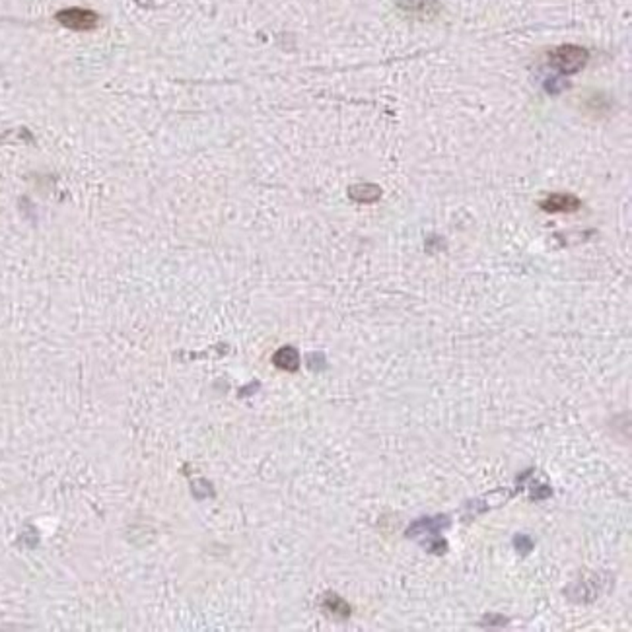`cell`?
<instances>
[{
    "mask_svg": "<svg viewBox=\"0 0 632 632\" xmlns=\"http://www.w3.org/2000/svg\"><path fill=\"white\" fill-rule=\"evenodd\" d=\"M98 14L86 8H66L57 14V22L74 32H88L98 25Z\"/></svg>",
    "mask_w": 632,
    "mask_h": 632,
    "instance_id": "2",
    "label": "cell"
},
{
    "mask_svg": "<svg viewBox=\"0 0 632 632\" xmlns=\"http://www.w3.org/2000/svg\"><path fill=\"white\" fill-rule=\"evenodd\" d=\"M397 6L405 14L419 20H432L440 14V0H397Z\"/></svg>",
    "mask_w": 632,
    "mask_h": 632,
    "instance_id": "3",
    "label": "cell"
},
{
    "mask_svg": "<svg viewBox=\"0 0 632 632\" xmlns=\"http://www.w3.org/2000/svg\"><path fill=\"white\" fill-rule=\"evenodd\" d=\"M348 195L353 201H358V203H376L381 197V189L374 183H358V185H353L348 189Z\"/></svg>",
    "mask_w": 632,
    "mask_h": 632,
    "instance_id": "6",
    "label": "cell"
},
{
    "mask_svg": "<svg viewBox=\"0 0 632 632\" xmlns=\"http://www.w3.org/2000/svg\"><path fill=\"white\" fill-rule=\"evenodd\" d=\"M590 61V53L580 45H562L550 51V65L562 74H576Z\"/></svg>",
    "mask_w": 632,
    "mask_h": 632,
    "instance_id": "1",
    "label": "cell"
},
{
    "mask_svg": "<svg viewBox=\"0 0 632 632\" xmlns=\"http://www.w3.org/2000/svg\"><path fill=\"white\" fill-rule=\"evenodd\" d=\"M323 607H325L327 613H333L337 619H346V617L350 615L348 603L341 600L337 593H327L325 600H323Z\"/></svg>",
    "mask_w": 632,
    "mask_h": 632,
    "instance_id": "7",
    "label": "cell"
},
{
    "mask_svg": "<svg viewBox=\"0 0 632 632\" xmlns=\"http://www.w3.org/2000/svg\"><path fill=\"white\" fill-rule=\"evenodd\" d=\"M541 208L550 214L574 213L580 208V198L574 197V195H568V193H555V195H549L543 201Z\"/></svg>",
    "mask_w": 632,
    "mask_h": 632,
    "instance_id": "4",
    "label": "cell"
},
{
    "mask_svg": "<svg viewBox=\"0 0 632 632\" xmlns=\"http://www.w3.org/2000/svg\"><path fill=\"white\" fill-rule=\"evenodd\" d=\"M514 547H516V550H519V555H524V557H526L527 552L531 550V547H533V541H531L529 537H526V535H516V539H514Z\"/></svg>",
    "mask_w": 632,
    "mask_h": 632,
    "instance_id": "8",
    "label": "cell"
},
{
    "mask_svg": "<svg viewBox=\"0 0 632 632\" xmlns=\"http://www.w3.org/2000/svg\"><path fill=\"white\" fill-rule=\"evenodd\" d=\"M272 364L280 369H286V372H296L298 366H300V356H298V350L292 348V346H282L280 350L274 353L272 356Z\"/></svg>",
    "mask_w": 632,
    "mask_h": 632,
    "instance_id": "5",
    "label": "cell"
}]
</instances>
